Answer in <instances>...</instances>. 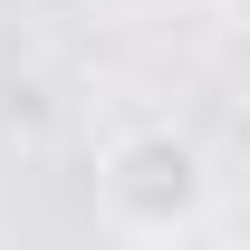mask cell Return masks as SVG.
<instances>
[{
	"mask_svg": "<svg viewBox=\"0 0 250 250\" xmlns=\"http://www.w3.org/2000/svg\"><path fill=\"white\" fill-rule=\"evenodd\" d=\"M96 202H106V221L125 241H173L212 202V154L192 145L183 125H125L116 145L96 154Z\"/></svg>",
	"mask_w": 250,
	"mask_h": 250,
	"instance_id": "6da1fadb",
	"label": "cell"
}]
</instances>
